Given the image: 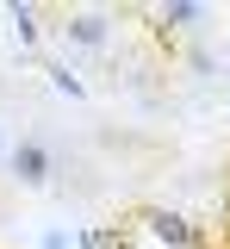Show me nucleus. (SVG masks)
<instances>
[{"label":"nucleus","mask_w":230,"mask_h":249,"mask_svg":"<svg viewBox=\"0 0 230 249\" xmlns=\"http://www.w3.org/2000/svg\"><path fill=\"white\" fill-rule=\"evenodd\" d=\"M6 19H13V31H19V44H44V19H50V6H32V0H13L6 6Z\"/></svg>","instance_id":"obj_4"},{"label":"nucleus","mask_w":230,"mask_h":249,"mask_svg":"<svg viewBox=\"0 0 230 249\" xmlns=\"http://www.w3.org/2000/svg\"><path fill=\"white\" fill-rule=\"evenodd\" d=\"M106 249H137V243H131V231H125V224H106Z\"/></svg>","instance_id":"obj_7"},{"label":"nucleus","mask_w":230,"mask_h":249,"mask_svg":"<svg viewBox=\"0 0 230 249\" xmlns=\"http://www.w3.org/2000/svg\"><path fill=\"white\" fill-rule=\"evenodd\" d=\"M118 224H125V231H131V224H149L156 243H168V249H199V224L181 218V212H168V206H137V212H125Z\"/></svg>","instance_id":"obj_3"},{"label":"nucleus","mask_w":230,"mask_h":249,"mask_svg":"<svg viewBox=\"0 0 230 249\" xmlns=\"http://www.w3.org/2000/svg\"><path fill=\"white\" fill-rule=\"evenodd\" d=\"M56 175H63L56 143H50V137H37V131H25V137L13 143V156H6V181L25 187V193H37V187H50Z\"/></svg>","instance_id":"obj_2"},{"label":"nucleus","mask_w":230,"mask_h":249,"mask_svg":"<svg viewBox=\"0 0 230 249\" xmlns=\"http://www.w3.org/2000/svg\"><path fill=\"white\" fill-rule=\"evenodd\" d=\"M37 249H68V231H50V237H44Z\"/></svg>","instance_id":"obj_8"},{"label":"nucleus","mask_w":230,"mask_h":249,"mask_svg":"<svg viewBox=\"0 0 230 249\" xmlns=\"http://www.w3.org/2000/svg\"><path fill=\"white\" fill-rule=\"evenodd\" d=\"M187 69H193V75H218V62H212V50H199V44L187 50Z\"/></svg>","instance_id":"obj_6"},{"label":"nucleus","mask_w":230,"mask_h":249,"mask_svg":"<svg viewBox=\"0 0 230 249\" xmlns=\"http://www.w3.org/2000/svg\"><path fill=\"white\" fill-rule=\"evenodd\" d=\"M50 81H56V88H63L68 100H87V81H81L75 69H63V62H50Z\"/></svg>","instance_id":"obj_5"},{"label":"nucleus","mask_w":230,"mask_h":249,"mask_svg":"<svg viewBox=\"0 0 230 249\" xmlns=\"http://www.w3.org/2000/svg\"><path fill=\"white\" fill-rule=\"evenodd\" d=\"M118 19L125 13H112V6H50L56 37H63L68 50H87V56H106L118 44Z\"/></svg>","instance_id":"obj_1"},{"label":"nucleus","mask_w":230,"mask_h":249,"mask_svg":"<svg viewBox=\"0 0 230 249\" xmlns=\"http://www.w3.org/2000/svg\"><path fill=\"white\" fill-rule=\"evenodd\" d=\"M6 156H13V137H6V124H0V168H6Z\"/></svg>","instance_id":"obj_9"}]
</instances>
